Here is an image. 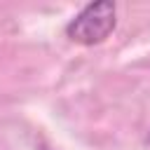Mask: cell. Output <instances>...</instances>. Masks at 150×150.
<instances>
[{"label": "cell", "mask_w": 150, "mask_h": 150, "mask_svg": "<svg viewBox=\"0 0 150 150\" xmlns=\"http://www.w3.org/2000/svg\"><path fill=\"white\" fill-rule=\"evenodd\" d=\"M117 23V9L112 2L101 0V2H89L82 7L66 26V35L77 42V45H98L103 42Z\"/></svg>", "instance_id": "cell-1"}, {"label": "cell", "mask_w": 150, "mask_h": 150, "mask_svg": "<svg viewBox=\"0 0 150 150\" xmlns=\"http://www.w3.org/2000/svg\"><path fill=\"white\" fill-rule=\"evenodd\" d=\"M148 143H150V134H148Z\"/></svg>", "instance_id": "cell-2"}]
</instances>
